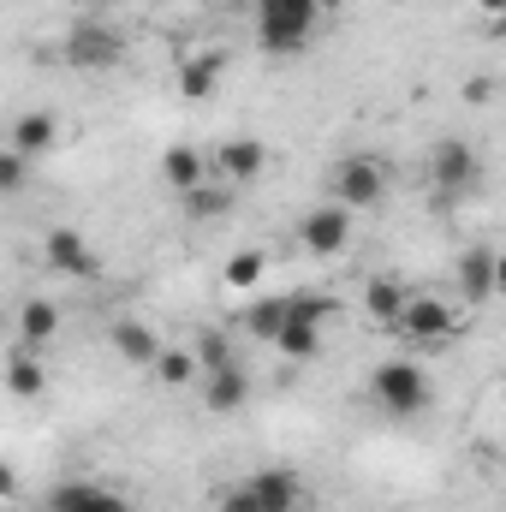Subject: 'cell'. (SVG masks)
<instances>
[{
	"instance_id": "obj_1",
	"label": "cell",
	"mask_w": 506,
	"mask_h": 512,
	"mask_svg": "<svg viewBox=\"0 0 506 512\" xmlns=\"http://www.w3.org/2000/svg\"><path fill=\"white\" fill-rule=\"evenodd\" d=\"M316 18H322L316 0H256V42L268 54H298Z\"/></svg>"
},
{
	"instance_id": "obj_2",
	"label": "cell",
	"mask_w": 506,
	"mask_h": 512,
	"mask_svg": "<svg viewBox=\"0 0 506 512\" xmlns=\"http://www.w3.org/2000/svg\"><path fill=\"white\" fill-rule=\"evenodd\" d=\"M429 185H435L441 203L477 191V185H483V155H477V143H465V137H441V143L429 149Z\"/></svg>"
},
{
	"instance_id": "obj_3",
	"label": "cell",
	"mask_w": 506,
	"mask_h": 512,
	"mask_svg": "<svg viewBox=\"0 0 506 512\" xmlns=\"http://www.w3.org/2000/svg\"><path fill=\"white\" fill-rule=\"evenodd\" d=\"M381 191H387V173L376 155H346L328 173V203H340V209H376Z\"/></svg>"
},
{
	"instance_id": "obj_4",
	"label": "cell",
	"mask_w": 506,
	"mask_h": 512,
	"mask_svg": "<svg viewBox=\"0 0 506 512\" xmlns=\"http://www.w3.org/2000/svg\"><path fill=\"white\" fill-rule=\"evenodd\" d=\"M370 393H376L381 411H393V417H417V411L429 405V376H423L417 364L393 358V364H376V376H370Z\"/></svg>"
},
{
	"instance_id": "obj_5",
	"label": "cell",
	"mask_w": 506,
	"mask_h": 512,
	"mask_svg": "<svg viewBox=\"0 0 506 512\" xmlns=\"http://www.w3.org/2000/svg\"><path fill=\"white\" fill-rule=\"evenodd\" d=\"M453 328H459V316H453V304H441V298H411V304H405V322H399V334L417 340V346H429V352H441V346L453 340Z\"/></svg>"
},
{
	"instance_id": "obj_6",
	"label": "cell",
	"mask_w": 506,
	"mask_h": 512,
	"mask_svg": "<svg viewBox=\"0 0 506 512\" xmlns=\"http://www.w3.org/2000/svg\"><path fill=\"white\" fill-rule=\"evenodd\" d=\"M298 239H304V251L310 256H340L346 251V239H352V209H340V203L310 209L304 227H298Z\"/></svg>"
},
{
	"instance_id": "obj_7",
	"label": "cell",
	"mask_w": 506,
	"mask_h": 512,
	"mask_svg": "<svg viewBox=\"0 0 506 512\" xmlns=\"http://www.w3.org/2000/svg\"><path fill=\"white\" fill-rule=\"evenodd\" d=\"M66 60L78 72H108V66H120V36L108 24H78L72 42H66Z\"/></svg>"
},
{
	"instance_id": "obj_8",
	"label": "cell",
	"mask_w": 506,
	"mask_h": 512,
	"mask_svg": "<svg viewBox=\"0 0 506 512\" xmlns=\"http://www.w3.org/2000/svg\"><path fill=\"white\" fill-rule=\"evenodd\" d=\"M42 256H48V268L72 274V280H90V274L102 268V256L90 251V239H84V233H72V227H54V233L42 239Z\"/></svg>"
},
{
	"instance_id": "obj_9",
	"label": "cell",
	"mask_w": 506,
	"mask_h": 512,
	"mask_svg": "<svg viewBox=\"0 0 506 512\" xmlns=\"http://www.w3.org/2000/svg\"><path fill=\"white\" fill-rule=\"evenodd\" d=\"M209 167L221 173V185H245V179H256V173L268 167V149H262L256 137H227V143L209 155Z\"/></svg>"
},
{
	"instance_id": "obj_10",
	"label": "cell",
	"mask_w": 506,
	"mask_h": 512,
	"mask_svg": "<svg viewBox=\"0 0 506 512\" xmlns=\"http://www.w3.org/2000/svg\"><path fill=\"white\" fill-rule=\"evenodd\" d=\"M48 512H131V507L102 483H60V489H48Z\"/></svg>"
},
{
	"instance_id": "obj_11",
	"label": "cell",
	"mask_w": 506,
	"mask_h": 512,
	"mask_svg": "<svg viewBox=\"0 0 506 512\" xmlns=\"http://www.w3.org/2000/svg\"><path fill=\"white\" fill-rule=\"evenodd\" d=\"M245 483H251V495L262 501V512H298V501H304V483H298V471H286V465L256 471Z\"/></svg>"
},
{
	"instance_id": "obj_12",
	"label": "cell",
	"mask_w": 506,
	"mask_h": 512,
	"mask_svg": "<svg viewBox=\"0 0 506 512\" xmlns=\"http://www.w3.org/2000/svg\"><path fill=\"white\" fill-rule=\"evenodd\" d=\"M495 262H501V251H489V245L459 256V298L465 304H489L495 298Z\"/></svg>"
},
{
	"instance_id": "obj_13",
	"label": "cell",
	"mask_w": 506,
	"mask_h": 512,
	"mask_svg": "<svg viewBox=\"0 0 506 512\" xmlns=\"http://www.w3.org/2000/svg\"><path fill=\"white\" fill-rule=\"evenodd\" d=\"M161 179L185 197V191L209 185V155H203V149H191V143H173V149L161 155Z\"/></svg>"
},
{
	"instance_id": "obj_14",
	"label": "cell",
	"mask_w": 506,
	"mask_h": 512,
	"mask_svg": "<svg viewBox=\"0 0 506 512\" xmlns=\"http://www.w3.org/2000/svg\"><path fill=\"white\" fill-rule=\"evenodd\" d=\"M221 66H227V54H221V48H203V54H191V60L179 66V96H185V102H209V96H215V78H221Z\"/></svg>"
},
{
	"instance_id": "obj_15",
	"label": "cell",
	"mask_w": 506,
	"mask_h": 512,
	"mask_svg": "<svg viewBox=\"0 0 506 512\" xmlns=\"http://www.w3.org/2000/svg\"><path fill=\"white\" fill-rule=\"evenodd\" d=\"M405 304H411V292H405L399 280H387V274L364 280V310H370V322H381V328H399V322H405Z\"/></svg>"
},
{
	"instance_id": "obj_16",
	"label": "cell",
	"mask_w": 506,
	"mask_h": 512,
	"mask_svg": "<svg viewBox=\"0 0 506 512\" xmlns=\"http://www.w3.org/2000/svg\"><path fill=\"white\" fill-rule=\"evenodd\" d=\"M245 399H251V376H245L239 364H227V370H209V376H203V405H209V411H221V417H227V411H239Z\"/></svg>"
},
{
	"instance_id": "obj_17",
	"label": "cell",
	"mask_w": 506,
	"mask_h": 512,
	"mask_svg": "<svg viewBox=\"0 0 506 512\" xmlns=\"http://www.w3.org/2000/svg\"><path fill=\"white\" fill-rule=\"evenodd\" d=\"M114 352H120L126 364H137V370H155V358H161L167 346H161V334L143 328V322H114Z\"/></svg>"
},
{
	"instance_id": "obj_18",
	"label": "cell",
	"mask_w": 506,
	"mask_h": 512,
	"mask_svg": "<svg viewBox=\"0 0 506 512\" xmlns=\"http://www.w3.org/2000/svg\"><path fill=\"white\" fill-rule=\"evenodd\" d=\"M54 334H60V310H54L48 298H30V304H18V346L42 352Z\"/></svg>"
},
{
	"instance_id": "obj_19",
	"label": "cell",
	"mask_w": 506,
	"mask_h": 512,
	"mask_svg": "<svg viewBox=\"0 0 506 512\" xmlns=\"http://www.w3.org/2000/svg\"><path fill=\"white\" fill-rule=\"evenodd\" d=\"M54 143H60V120H54V114H18V120H12V149H18V155L36 161V155H48Z\"/></svg>"
},
{
	"instance_id": "obj_20",
	"label": "cell",
	"mask_w": 506,
	"mask_h": 512,
	"mask_svg": "<svg viewBox=\"0 0 506 512\" xmlns=\"http://www.w3.org/2000/svg\"><path fill=\"white\" fill-rule=\"evenodd\" d=\"M274 352H286V358L310 364V358L322 352V322H298V316H286V328L274 334Z\"/></svg>"
},
{
	"instance_id": "obj_21",
	"label": "cell",
	"mask_w": 506,
	"mask_h": 512,
	"mask_svg": "<svg viewBox=\"0 0 506 512\" xmlns=\"http://www.w3.org/2000/svg\"><path fill=\"white\" fill-rule=\"evenodd\" d=\"M6 387H12L18 399H36V393L48 387V370L36 364V352H30V346H12V358H6Z\"/></svg>"
},
{
	"instance_id": "obj_22",
	"label": "cell",
	"mask_w": 506,
	"mask_h": 512,
	"mask_svg": "<svg viewBox=\"0 0 506 512\" xmlns=\"http://www.w3.org/2000/svg\"><path fill=\"white\" fill-rule=\"evenodd\" d=\"M197 370H203V364H197V352H191V346H167V352L155 358V376H161L167 387H191V382H197Z\"/></svg>"
},
{
	"instance_id": "obj_23",
	"label": "cell",
	"mask_w": 506,
	"mask_h": 512,
	"mask_svg": "<svg viewBox=\"0 0 506 512\" xmlns=\"http://www.w3.org/2000/svg\"><path fill=\"white\" fill-rule=\"evenodd\" d=\"M227 203H233V185H197V191H185V215L191 221H221Z\"/></svg>"
},
{
	"instance_id": "obj_24",
	"label": "cell",
	"mask_w": 506,
	"mask_h": 512,
	"mask_svg": "<svg viewBox=\"0 0 506 512\" xmlns=\"http://www.w3.org/2000/svg\"><path fill=\"white\" fill-rule=\"evenodd\" d=\"M245 328H251L256 340H268V346H274V334L286 328V298H256L251 316H245Z\"/></svg>"
},
{
	"instance_id": "obj_25",
	"label": "cell",
	"mask_w": 506,
	"mask_h": 512,
	"mask_svg": "<svg viewBox=\"0 0 506 512\" xmlns=\"http://www.w3.org/2000/svg\"><path fill=\"white\" fill-rule=\"evenodd\" d=\"M286 316H298V322H334L340 304L328 292H286Z\"/></svg>"
},
{
	"instance_id": "obj_26",
	"label": "cell",
	"mask_w": 506,
	"mask_h": 512,
	"mask_svg": "<svg viewBox=\"0 0 506 512\" xmlns=\"http://www.w3.org/2000/svg\"><path fill=\"white\" fill-rule=\"evenodd\" d=\"M262 268H268L262 251H239L233 262H227V286H233V292H251L256 280H262Z\"/></svg>"
},
{
	"instance_id": "obj_27",
	"label": "cell",
	"mask_w": 506,
	"mask_h": 512,
	"mask_svg": "<svg viewBox=\"0 0 506 512\" xmlns=\"http://www.w3.org/2000/svg\"><path fill=\"white\" fill-rule=\"evenodd\" d=\"M197 364H203V370H227V364H239V358H233L227 334H215V328H209V334H197Z\"/></svg>"
},
{
	"instance_id": "obj_28",
	"label": "cell",
	"mask_w": 506,
	"mask_h": 512,
	"mask_svg": "<svg viewBox=\"0 0 506 512\" xmlns=\"http://www.w3.org/2000/svg\"><path fill=\"white\" fill-rule=\"evenodd\" d=\"M24 167H30V155H18V149H6L0 155V191L12 197V191H24Z\"/></svg>"
},
{
	"instance_id": "obj_29",
	"label": "cell",
	"mask_w": 506,
	"mask_h": 512,
	"mask_svg": "<svg viewBox=\"0 0 506 512\" xmlns=\"http://www.w3.org/2000/svg\"><path fill=\"white\" fill-rule=\"evenodd\" d=\"M221 512H262V501L251 495V483H239V489H221Z\"/></svg>"
},
{
	"instance_id": "obj_30",
	"label": "cell",
	"mask_w": 506,
	"mask_h": 512,
	"mask_svg": "<svg viewBox=\"0 0 506 512\" xmlns=\"http://www.w3.org/2000/svg\"><path fill=\"white\" fill-rule=\"evenodd\" d=\"M489 96H495V84H489V78H471V84H465V102H489Z\"/></svg>"
},
{
	"instance_id": "obj_31",
	"label": "cell",
	"mask_w": 506,
	"mask_h": 512,
	"mask_svg": "<svg viewBox=\"0 0 506 512\" xmlns=\"http://www.w3.org/2000/svg\"><path fill=\"white\" fill-rule=\"evenodd\" d=\"M477 12H483V18H501V12H506V0H477Z\"/></svg>"
},
{
	"instance_id": "obj_32",
	"label": "cell",
	"mask_w": 506,
	"mask_h": 512,
	"mask_svg": "<svg viewBox=\"0 0 506 512\" xmlns=\"http://www.w3.org/2000/svg\"><path fill=\"white\" fill-rule=\"evenodd\" d=\"M495 298H506V251H501V262H495Z\"/></svg>"
},
{
	"instance_id": "obj_33",
	"label": "cell",
	"mask_w": 506,
	"mask_h": 512,
	"mask_svg": "<svg viewBox=\"0 0 506 512\" xmlns=\"http://www.w3.org/2000/svg\"><path fill=\"white\" fill-rule=\"evenodd\" d=\"M316 6H322V12H340V6H346V0H316Z\"/></svg>"
}]
</instances>
